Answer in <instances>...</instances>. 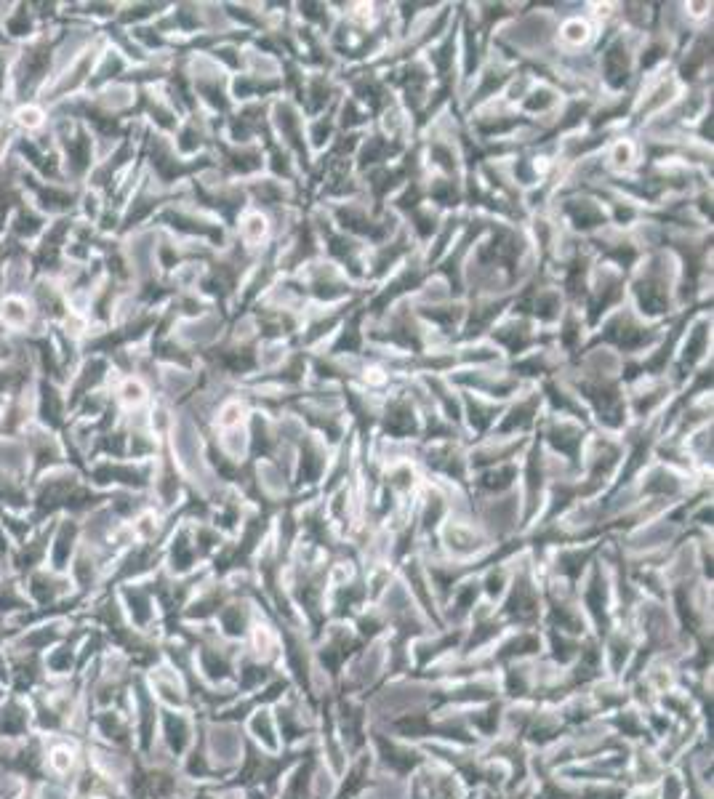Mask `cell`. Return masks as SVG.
Returning a JSON list of instances; mask_svg holds the SVG:
<instances>
[{"label":"cell","instance_id":"obj_1","mask_svg":"<svg viewBox=\"0 0 714 799\" xmlns=\"http://www.w3.org/2000/svg\"><path fill=\"white\" fill-rule=\"evenodd\" d=\"M27 317H30V312L24 307V301L8 299L6 304H3V320H6L8 325H24L27 323Z\"/></svg>","mask_w":714,"mask_h":799},{"label":"cell","instance_id":"obj_2","mask_svg":"<svg viewBox=\"0 0 714 799\" xmlns=\"http://www.w3.org/2000/svg\"><path fill=\"white\" fill-rule=\"evenodd\" d=\"M16 120H19V126H27V128H38L40 123H43V115H40L35 107H24V110L16 112Z\"/></svg>","mask_w":714,"mask_h":799},{"label":"cell","instance_id":"obj_3","mask_svg":"<svg viewBox=\"0 0 714 799\" xmlns=\"http://www.w3.org/2000/svg\"><path fill=\"white\" fill-rule=\"evenodd\" d=\"M126 400L128 403H131V400H134V403H139V400H142V387H139V384H128Z\"/></svg>","mask_w":714,"mask_h":799}]
</instances>
